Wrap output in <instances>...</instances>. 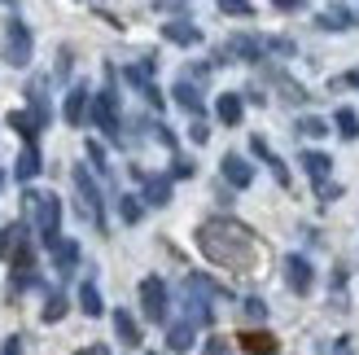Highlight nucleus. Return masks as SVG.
I'll return each mask as SVG.
<instances>
[{"mask_svg":"<svg viewBox=\"0 0 359 355\" xmlns=\"http://www.w3.org/2000/svg\"><path fill=\"white\" fill-rule=\"evenodd\" d=\"M149 132H154V140H158V145H163V149H175V145H180V140H175V132L167 128V123H154Z\"/></svg>","mask_w":359,"mask_h":355,"instance_id":"nucleus-34","label":"nucleus"},{"mask_svg":"<svg viewBox=\"0 0 359 355\" xmlns=\"http://www.w3.org/2000/svg\"><path fill=\"white\" fill-rule=\"evenodd\" d=\"M294 128H298V136H311V140H325V136L333 132V123H329V119H320V114H302V119L294 123Z\"/></svg>","mask_w":359,"mask_h":355,"instance_id":"nucleus-25","label":"nucleus"},{"mask_svg":"<svg viewBox=\"0 0 359 355\" xmlns=\"http://www.w3.org/2000/svg\"><path fill=\"white\" fill-rule=\"evenodd\" d=\"M27 101H31V114H35V123H40V128H48V119H53V105H48V97H44V79H31V88H27Z\"/></svg>","mask_w":359,"mask_h":355,"instance_id":"nucleus-21","label":"nucleus"},{"mask_svg":"<svg viewBox=\"0 0 359 355\" xmlns=\"http://www.w3.org/2000/svg\"><path fill=\"white\" fill-rule=\"evenodd\" d=\"M171 101L180 105V110H189L193 119H202V114H206L202 88H197V79H189V75H180V79H175V88H171Z\"/></svg>","mask_w":359,"mask_h":355,"instance_id":"nucleus-8","label":"nucleus"},{"mask_svg":"<svg viewBox=\"0 0 359 355\" xmlns=\"http://www.w3.org/2000/svg\"><path fill=\"white\" fill-rule=\"evenodd\" d=\"M241 312L250 316V321H267V303H263V298H255V294H250V298H241Z\"/></svg>","mask_w":359,"mask_h":355,"instance_id":"nucleus-31","label":"nucleus"},{"mask_svg":"<svg viewBox=\"0 0 359 355\" xmlns=\"http://www.w3.org/2000/svg\"><path fill=\"white\" fill-rule=\"evenodd\" d=\"M193 342H197V325L193 321H175V325H167V347L171 351H193Z\"/></svg>","mask_w":359,"mask_h":355,"instance_id":"nucleus-18","label":"nucleus"},{"mask_svg":"<svg viewBox=\"0 0 359 355\" xmlns=\"http://www.w3.org/2000/svg\"><path fill=\"white\" fill-rule=\"evenodd\" d=\"M9 128L18 132V136H22V140H35V136H40V123H35V114L31 110H9Z\"/></svg>","mask_w":359,"mask_h":355,"instance_id":"nucleus-24","label":"nucleus"},{"mask_svg":"<svg viewBox=\"0 0 359 355\" xmlns=\"http://www.w3.org/2000/svg\"><path fill=\"white\" fill-rule=\"evenodd\" d=\"M245 101H255V105H263V101H267V93H263V88H245Z\"/></svg>","mask_w":359,"mask_h":355,"instance_id":"nucleus-44","label":"nucleus"},{"mask_svg":"<svg viewBox=\"0 0 359 355\" xmlns=\"http://www.w3.org/2000/svg\"><path fill=\"white\" fill-rule=\"evenodd\" d=\"M272 355H276V351H272Z\"/></svg>","mask_w":359,"mask_h":355,"instance_id":"nucleus-50","label":"nucleus"},{"mask_svg":"<svg viewBox=\"0 0 359 355\" xmlns=\"http://www.w3.org/2000/svg\"><path fill=\"white\" fill-rule=\"evenodd\" d=\"M197 250H202L215 268H228V272H250L259 259V241L245 224H232V220H206L197 228Z\"/></svg>","mask_w":359,"mask_h":355,"instance_id":"nucleus-1","label":"nucleus"},{"mask_svg":"<svg viewBox=\"0 0 359 355\" xmlns=\"http://www.w3.org/2000/svg\"><path fill=\"white\" fill-rule=\"evenodd\" d=\"M88 119H93V128H101V136L118 140V93L114 88L93 93V110H88Z\"/></svg>","mask_w":359,"mask_h":355,"instance_id":"nucleus-6","label":"nucleus"},{"mask_svg":"<svg viewBox=\"0 0 359 355\" xmlns=\"http://www.w3.org/2000/svg\"><path fill=\"white\" fill-rule=\"evenodd\" d=\"M285 286L294 294H311L316 290V268L307 255H285Z\"/></svg>","mask_w":359,"mask_h":355,"instance_id":"nucleus-7","label":"nucleus"},{"mask_svg":"<svg viewBox=\"0 0 359 355\" xmlns=\"http://www.w3.org/2000/svg\"><path fill=\"white\" fill-rule=\"evenodd\" d=\"M219 180L232 185V189H250V185H255V163H245L241 154H224V163H219Z\"/></svg>","mask_w":359,"mask_h":355,"instance_id":"nucleus-10","label":"nucleus"},{"mask_svg":"<svg viewBox=\"0 0 359 355\" xmlns=\"http://www.w3.org/2000/svg\"><path fill=\"white\" fill-rule=\"evenodd\" d=\"M140 215H145V198H140V193H123L118 198V220L123 224H140Z\"/></svg>","mask_w":359,"mask_h":355,"instance_id":"nucleus-27","label":"nucleus"},{"mask_svg":"<svg viewBox=\"0 0 359 355\" xmlns=\"http://www.w3.org/2000/svg\"><path fill=\"white\" fill-rule=\"evenodd\" d=\"M193 171H197V167L189 163V158H175V163H171V180H189Z\"/></svg>","mask_w":359,"mask_h":355,"instance_id":"nucleus-37","label":"nucleus"},{"mask_svg":"<svg viewBox=\"0 0 359 355\" xmlns=\"http://www.w3.org/2000/svg\"><path fill=\"white\" fill-rule=\"evenodd\" d=\"M202 355H232V342H224V338H206Z\"/></svg>","mask_w":359,"mask_h":355,"instance_id":"nucleus-38","label":"nucleus"},{"mask_svg":"<svg viewBox=\"0 0 359 355\" xmlns=\"http://www.w3.org/2000/svg\"><path fill=\"white\" fill-rule=\"evenodd\" d=\"M79 312L93 316V321H97V316H105V298H101V290L93 286V281H83V286H79Z\"/></svg>","mask_w":359,"mask_h":355,"instance_id":"nucleus-22","label":"nucleus"},{"mask_svg":"<svg viewBox=\"0 0 359 355\" xmlns=\"http://www.w3.org/2000/svg\"><path fill=\"white\" fill-rule=\"evenodd\" d=\"M75 189H79V210L88 220H93L97 228H105V198H101V189L93 180V171H88L83 163L75 167Z\"/></svg>","mask_w":359,"mask_h":355,"instance_id":"nucleus-5","label":"nucleus"},{"mask_svg":"<svg viewBox=\"0 0 359 355\" xmlns=\"http://www.w3.org/2000/svg\"><path fill=\"white\" fill-rule=\"evenodd\" d=\"M88 110H93V93H88L83 83H75L66 93V101H62V119L70 123V128H83L88 123Z\"/></svg>","mask_w":359,"mask_h":355,"instance_id":"nucleus-9","label":"nucleus"},{"mask_svg":"<svg viewBox=\"0 0 359 355\" xmlns=\"http://www.w3.org/2000/svg\"><path fill=\"white\" fill-rule=\"evenodd\" d=\"M228 53H232L237 62H263L267 44L259 40V35H232V40H228Z\"/></svg>","mask_w":359,"mask_h":355,"instance_id":"nucleus-15","label":"nucleus"},{"mask_svg":"<svg viewBox=\"0 0 359 355\" xmlns=\"http://www.w3.org/2000/svg\"><path fill=\"white\" fill-rule=\"evenodd\" d=\"M263 44H267V53H280V58H294V53H298L294 40H285V35H267Z\"/></svg>","mask_w":359,"mask_h":355,"instance_id":"nucleus-33","label":"nucleus"},{"mask_svg":"<svg viewBox=\"0 0 359 355\" xmlns=\"http://www.w3.org/2000/svg\"><path fill=\"white\" fill-rule=\"evenodd\" d=\"M241 347H245L250 355H272V351H276V342H272V333H259V329H250V333H241Z\"/></svg>","mask_w":359,"mask_h":355,"instance_id":"nucleus-28","label":"nucleus"},{"mask_svg":"<svg viewBox=\"0 0 359 355\" xmlns=\"http://www.w3.org/2000/svg\"><path fill=\"white\" fill-rule=\"evenodd\" d=\"M333 132L342 136V140H359V114L351 110V105H337V114H333Z\"/></svg>","mask_w":359,"mask_h":355,"instance_id":"nucleus-23","label":"nucleus"},{"mask_svg":"<svg viewBox=\"0 0 359 355\" xmlns=\"http://www.w3.org/2000/svg\"><path fill=\"white\" fill-rule=\"evenodd\" d=\"M0 185H5V171H0Z\"/></svg>","mask_w":359,"mask_h":355,"instance_id":"nucleus-48","label":"nucleus"},{"mask_svg":"<svg viewBox=\"0 0 359 355\" xmlns=\"http://www.w3.org/2000/svg\"><path fill=\"white\" fill-rule=\"evenodd\" d=\"M110 321H114V338H118L123 347H140V325H136V316H132L128 307H118Z\"/></svg>","mask_w":359,"mask_h":355,"instance_id":"nucleus-17","label":"nucleus"},{"mask_svg":"<svg viewBox=\"0 0 359 355\" xmlns=\"http://www.w3.org/2000/svg\"><path fill=\"white\" fill-rule=\"evenodd\" d=\"M325 355H351V347H346V338H342V342H337L333 351H325Z\"/></svg>","mask_w":359,"mask_h":355,"instance_id":"nucleus-46","label":"nucleus"},{"mask_svg":"<svg viewBox=\"0 0 359 355\" xmlns=\"http://www.w3.org/2000/svg\"><path fill=\"white\" fill-rule=\"evenodd\" d=\"M35 58V40H31V27L22 22V18H9V27H5V62L9 66H31Z\"/></svg>","mask_w":359,"mask_h":355,"instance_id":"nucleus-4","label":"nucleus"},{"mask_svg":"<svg viewBox=\"0 0 359 355\" xmlns=\"http://www.w3.org/2000/svg\"><path fill=\"white\" fill-rule=\"evenodd\" d=\"M40 171H44L40 145H35V140H27V145H22V154L13 158V180H18V185H31V180H35Z\"/></svg>","mask_w":359,"mask_h":355,"instance_id":"nucleus-11","label":"nucleus"},{"mask_svg":"<svg viewBox=\"0 0 359 355\" xmlns=\"http://www.w3.org/2000/svg\"><path fill=\"white\" fill-rule=\"evenodd\" d=\"M145 206H167L171 202V175H145Z\"/></svg>","mask_w":359,"mask_h":355,"instance_id":"nucleus-20","label":"nucleus"},{"mask_svg":"<svg viewBox=\"0 0 359 355\" xmlns=\"http://www.w3.org/2000/svg\"><path fill=\"white\" fill-rule=\"evenodd\" d=\"M22 206L31 210V224H35V233H40V246H44V250H53V246L62 241V198H57V193H35V189H27L22 193Z\"/></svg>","mask_w":359,"mask_h":355,"instance_id":"nucleus-2","label":"nucleus"},{"mask_svg":"<svg viewBox=\"0 0 359 355\" xmlns=\"http://www.w3.org/2000/svg\"><path fill=\"white\" fill-rule=\"evenodd\" d=\"M189 140H193V145H206V140H210V128H206L202 119H193V128H189Z\"/></svg>","mask_w":359,"mask_h":355,"instance_id":"nucleus-36","label":"nucleus"},{"mask_svg":"<svg viewBox=\"0 0 359 355\" xmlns=\"http://www.w3.org/2000/svg\"><path fill=\"white\" fill-rule=\"evenodd\" d=\"M66 312H70L66 294H62V290H53V294L44 298V312H40V321H44V325H57V321H66Z\"/></svg>","mask_w":359,"mask_h":355,"instance_id":"nucleus-26","label":"nucleus"},{"mask_svg":"<svg viewBox=\"0 0 359 355\" xmlns=\"http://www.w3.org/2000/svg\"><path fill=\"white\" fill-rule=\"evenodd\" d=\"M79 355H110L105 347H88V351H79Z\"/></svg>","mask_w":359,"mask_h":355,"instance_id":"nucleus-47","label":"nucleus"},{"mask_svg":"<svg viewBox=\"0 0 359 355\" xmlns=\"http://www.w3.org/2000/svg\"><path fill=\"white\" fill-rule=\"evenodd\" d=\"M272 5H276L280 13H298V9H307V0H272Z\"/></svg>","mask_w":359,"mask_h":355,"instance_id":"nucleus-42","label":"nucleus"},{"mask_svg":"<svg viewBox=\"0 0 359 355\" xmlns=\"http://www.w3.org/2000/svg\"><path fill=\"white\" fill-rule=\"evenodd\" d=\"M53 263H57V276H70V272H75L79 268V241H57V246H53Z\"/></svg>","mask_w":359,"mask_h":355,"instance_id":"nucleus-19","label":"nucleus"},{"mask_svg":"<svg viewBox=\"0 0 359 355\" xmlns=\"http://www.w3.org/2000/svg\"><path fill=\"white\" fill-rule=\"evenodd\" d=\"M316 193H320V202H337V198H342V185H329V180H320V185H316Z\"/></svg>","mask_w":359,"mask_h":355,"instance_id":"nucleus-35","label":"nucleus"},{"mask_svg":"<svg viewBox=\"0 0 359 355\" xmlns=\"http://www.w3.org/2000/svg\"><path fill=\"white\" fill-rule=\"evenodd\" d=\"M267 149H272V145H267V140H263V136H250V154H255V158H259V163H263V158H267Z\"/></svg>","mask_w":359,"mask_h":355,"instance_id":"nucleus-41","label":"nucleus"},{"mask_svg":"<svg viewBox=\"0 0 359 355\" xmlns=\"http://www.w3.org/2000/svg\"><path fill=\"white\" fill-rule=\"evenodd\" d=\"M0 355H22V338H18V333L5 338V351H0Z\"/></svg>","mask_w":359,"mask_h":355,"instance_id":"nucleus-43","label":"nucleus"},{"mask_svg":"<svg viewBox=\"0 0 359 355\" xmlns=\"http://www.w3.org/2000/svg\"><path fill=\"white\" fill-rule=\"evenodd\" d=\"M298 163H302V171H307L316 185H320V180H329V175H333V158H329L325 149H302V154H298Z\"/></svg>","mask_w":359,"mask_h":355,"instance_id":"nucleus-16","label":"nucleus"},{"mask_svg":"<svg viewBox=\"0 0 359 355\" xmlns=\"http://www.w3.org/2000/svg\"><path fill=\"white\" fill-rule=\"evenodd\" d=\"M337 88H359V70H346V75H337V79H333V93H337Z\"/></svg>","mask_w":359,"mask_h":355,"instance_id":"nucleus-40","label":"nucleus"},{"mask_svg":"<svg viewBox=\"0 0 359 355\" xmlns=\"http://www.w3.org/2000/svg\"><path fill=\"white\" fill-rule=\"evenodd\" d=\"M145 355H158V351H145Z\"/></svg>","mask_w":359,"mask_h":355,"instance_id":"nucleus-49","label":"nucleus"},{"mask_svg":"<svg viewBox=\"0 0 359 355\" xmlns=\"http://www.w3.org/2000/svg\"><path fill=\"white\" fill-rule=\"evenodd\" d=\"M57 75H70V48H62V58H57Z\"/></svg>","mask_w":359,"mask_h":355,"instance_id":"nucleus-45","label":"nucleus"},{"mask_svg":"<svg viewBox=\"0 0 359 355\" xmlns=\"http://www.w3.org/2000/svg\"><path fill=\"white\" fill-rule=\"evenodd\" d=\"M140 312H145V321L167 325V316H171V290H167L163 276H145V281H140Z\"/></svg>","mask_w":359,"mask_h":355,"instance_id":"nucleus-3","label":"nucleus"},{"mask_svg":"<svg viewBox=\"0 0 359 355\" xmlns=\"http://www.w3.org/2000/svg\"><path fill=\"white\" fill-rule=\"evenodd\" d=\"M83 149H88V158H93V171H101V175L110 171V163H105V145H101V140H88Z\"/></svg>","mask_w":359,"mask_h":355,"instance_id":"nucleus-32","label":"nucleus"},{"mask_svg":"<svg viewBox=\"0 0 359 355\" xmlns=\"http://www.w3.org/2000/svg\"><path fill=\"white\" fill-rule=\"evenodd\" d=\"M163 40L180 44V48H193V44H202V27L189 22V18H171V22H163Z\"/></svg>","mask_w":359,"mask_h":355,"instance_id":"nucleus-12","label":"nucleus"},{"mask_svg":"<svg viewBox=\"0 0 359 355\" xmlns=\"http://www.w3.org/2000/svg\"><path fill=\"white\" fill-rule=\"evenodd\" d=\"M215 119H219L224 128H237V123L245 119V97L241 93H219V101H215Z\"/></svg>","mask_w":359,"mask_h":355,"instance_id":"nucleus-14","label":"nucleus"},{"mask_svg":"<svg viewBox=\"0 0 359 355\" xmlns=\"http://www.w3.org/2000/svg\"><path fill=\"white\" fill-rule=\"evenodd\" d=\"M140 93H145V101L154 105V110H167V97H163V93H158V88H154V83H145V88H140Z\"/></svg>","mask_w":359,"mask_h":355,"instance_id":"nucleus-39","label":"nucleus"},{"mask_svg":"<svg viewBox=\"0 0 359 355\" xmlns=\"http://www.w3.org/2000/svg\"><path fill=\"white\" fill-rule=\"evenodd\" d=\"M215 5H219V13H228V18H250L255 13L250 0H215Z\"/></svg>","mask_w":359,"mask_h":355,"instance_id":"nucleus-30","label":"nucleus"},{"mask_svg":"<svg viewBox=\"0 0 359 355\" xmlns=\"http://www.w3.org/2000/svg\"><path fill=\"white\" fill-rule=\"evenodd\" d=\"M355 22H359V13L351 5H342V0H333L325 13H316V27L320 31H351Z\"/></svg>","mask_w":359,"mask_h":355,"instance_id":"nucleus-13","label":"nucleus"},{"mask_svg":"<svg viewBox=\"0 0 359 355\" xmlns=\"http://www.w3.org/2000/svg\"><path fill=\"white\" fill-rule=\"evenodd\" d=\"M263 163H267V171H272V180H276L280 189H290V185H294V175H290V167H285V163H280V158H276L272 149H267V158H263Z\"/></svg>","mask_w":359,"mask_h":355,"instance_id":"nucleus-29","label":"nucleus"}]
</instances>
